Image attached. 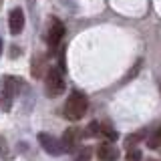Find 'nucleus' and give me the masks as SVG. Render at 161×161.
<instances>
[{
  "label": "nucleus",
  "mask_w": 161,
  "mask_h": 161,
  "mask_svg": "<svg viewBox=\"0 0 161 161\" xmlns=\"http://www.w3.org/2000/svg\"><path fill=\"white\" fill-rule=\"evenodd\" d=\"M89 109V99L85 97L80 91H73L69 95L67 103H64V117L69 121H79Z\"/></svg>",
  "instance_id": "nucleus-1"
},
{
  "label": "nucleus",
  "mask_w": 161,
  "mask_h": 161,
  "mask_svg": "<svg viewBox=\"0 0 161 161\" xmlns=\"http://www.w3.org/2000/svg\"><path fill=\"white\" fill-rule=\"evenodd\" d=\"M44 91H47L48 97H58L64 91V79H63V73L58 69L50 67L44 73Z\"/></svg>",
  "instance_id": "nucleus-2"
},
{
  "label": "nucleus",
  "mask_w": 161,
  "mask_h": 161,
  "mask_svg": "<svg viewBox=\"0 0 161 161\" xmlns=\"http://www.w3.org/2000/svg\"><path fill=\"white\" fill-rule=\"evenodd\" d=\"M16 91H18V80L14 77H4L2 89H0V109H2V111H10V109H12Z\"/></svg>",
  "instance_id": "nucleus-3"
},
{
  "label": "nucleus",
  "mask_w": 161,
  "mask_h": 161,
  "mask_svg": "<svg viewBox=\"0 0 161 161\" xmlns=\"http://www.w3.org/2000/svg\"><path fill=\"white\" fill-rule=\"evenodd\" d=\"M38 143H40V147L47 151L48 155H53V157H60V155L64 153L63 143H60L57 137H53L50 133H38Z\"/></svg>",
  "instance_id": "nucleus-4"
},
{
  "label": "nucleus",
  "mask_w": 161,
  "mask_h": 161,
  "mask_svg": "<svg viewBox=\"0 0 161 161\" xmlns=\"http://www.w3.org/2000/svg\"><path fill=\"white\" fill-rule=\"evenodd\" d=\"M64 36V24H63V20L57 18V16H53L48 20V47L50 48H54V47H58V42L63 40Z\"/></svg>",
  "instance_id": "nucleus-5"
},
{
  "label": "nucleus",
  "mask_w": 161,
  "mask_h": 161,
  "mask_svg": "<svg viewBox=\"0 0 161 161\" xmlns=\"http://www.w3.org/2000/svg\"><path fill=\"white\" fill-rule=\"evenodd\" d=\"M24 22H26L24 12H22L20 8H12V12H10V16H8L10 32H12V34H20V32L24 30Z\"/></svg>",
  "instance_id": "nucleus-6"
},
{
  "label": "nucleus",
  "mask_w": 161,
  "mask_h": 161,
  "mask_svg": "<svg viewBox=\"0 0 161 161\" xmlns=\"http://www.w3.org/2000/svg\"><path fill=\"white\" fill-rule=\"evenodd\" d=\"M79 141H80V131L77 127H70L63 133V141L60 143H63L64 151H73V149L79 147Z\"/></svg>",
  "instance_id": "nucleus-7"
},
{
  "label": "nucleus",
  "mask_w": 161,
  "mask_h": 161,
  "mask_svg": "<svg viewBox=\"0 0 161 161\" xmlns=\"http://www.w3.org/2000/svg\"><path fill=\"white\" fill-rule=\"evenodd\" d=\"M97 155H99L101 161H117L119 151H117V147H115L113 143H103V145H99Z\"/></svg>",
  "instance_id": "nucleus-8"
},
{
  "label": "nucleus",
  "mask_w": 161,
  "mask_h": 161,
  "mask_svg": "<svg viewBox=\"0 0 161 161\" xmlns=\"http://www.w3.org/2000/svg\"><path fill=\"white\" fill-rule=\"evenodd\" d=\"M147 147H149V149L161 147V125H157V127L153 129V133L147 135Z\"/></svg>",
  "instance_id": "nucleus-9"
},
{
  "label": "nucleus",
  "mask_w": 161,
  "mask_h": 161,
  "mask_svg": "<svg viewBox=\"0 0 161 161\" xmlns=\"http://www.w3.org/2000/svg\"><path fill=\"white\" fill-rule=\"evenodd\" d=\"M97 133H101L103 137H107L109 141L117 139V131H115L113 127H111L109 123H99V131H97Z\"/></svg>",
  "instance_id": "nucleus-10"
},
{
  "label": "nucleus",
  "mask_w": 161,
  "mask_h": 161,
  "mask_svg": "<svg viewBox=\"0 0 161 161\" xmlns=\"http://www.w3.org/2000/svg\"><path fill=\"white\" fill-rule=\"evenodd\" d=\"M91 153H93V149H91V147L79 149V153H77V157H75V161H91Z\"/></svg>",
  "instance_id": "nucleus-11"
},
{
  "label": "nucleus",
  "mask_w": 161,
  "mask_h": 161,
  "mask_svg": "<svg viewBox=\"0 0 161 161\" xmlns=\"http://www.w3.org/2000/svg\"><path fill=\"white\" fill-rule=\"evenodd\" d=\"M127 159H129V161H139V159H141V151L135 149V147H131V149L127 151Z\"/></svg>",
  "instance_id": "nucleus-12"
},
{
  "label": "nucleus",
  "mask_w": 161,
  "mask_h": 161,
  "mask_svg": "<svg viewBox=\"0 0 161 161\" xmlns=\"http://www.w3.org/2000/svg\"><path fill=\"white\" fill-rule=\"evenodd\" d=\"M2 42L4 40H2V36H0V54H2Z\"/></svg>",
  "instance_id": "nucleus-13"
},
{
  "label": "nucleus",
  "mask_w": 161,
  "mask_h": 161,
  "mask_svg": "<svg viewBox=\"0 0 161 161\" xmlns=\"http://www.w3.org/2000/svg\"><path fill=\"white\" fill-rule=\"evenodd\" d=\"M147 161H157V159H147Z\"/></svg>",
  "instance_id": "nucleus-14"
}]
</instances>
